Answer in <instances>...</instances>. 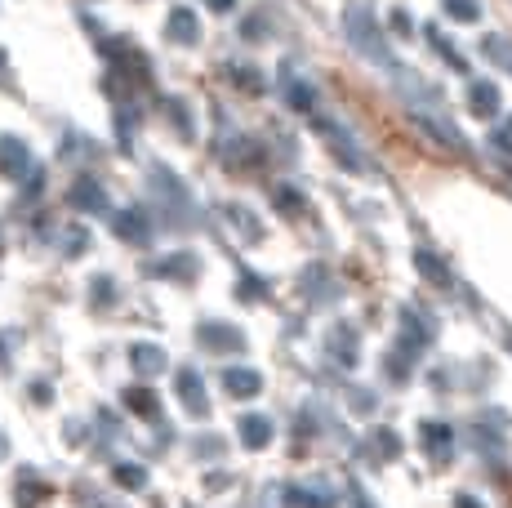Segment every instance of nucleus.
Wrapping results in <instances>:
<instances>
[{"label":"nucleus","mask_w":512,"mask_h":508,"mask_svg":"<svg viewBox=\"0 0 512 508\" xmlns=\"http://www.w3.org/2000/svg\"><path fill=\"white\" fill-rule=\"evenodd\" d=\"M472 112L477 116H495L499 112V90L495 85H472Z\"/></svg>","instance_id":"obj_1"},{"label":"nucleus","mask_w":512,"mask_h":508,"mask_svg":"<svg viewBox=\"0 0 512 508\" xmlns=\"http://www.w3.org/2000/svg\"><path fill=\"white\" fill-rule=\"evenodd\" d=\"M486 54L495 58V63H504L508 72H512V45H508V41H499V36H490V41H486Z\"/></svg>","instance_id":"obj_2"}]
</instances>
